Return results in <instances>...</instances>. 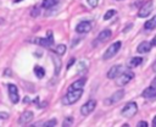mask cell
Here are the masks:
<instances>
[{
	"label": "cell",
	"mask_w": 156,
	"mask_h": 127,
	"mask_svg": "<svg viewBox=\"0 0 156 127\" xmlns=\"http://www.w3.org/2000/svg\"><path fill=\"white\" fill-rule=\"evenodd\" d=\"M83 94V89H73V90H68L67 94L62 98V103L65 105H72L74 103H77L80 96Z\"/></svg>",
	"instance_id": "obj_1"
},
{
	"label": "cell",
	"mask_w": 156,
	"mask_h": 127,
	"mask_svg": "<svg viewBox=\"0 0 156 127\" xmlns=\"http://www.w3.org/2000/svg\"><path fill=\"white\" fill-rule=\"evenodd\" d=\"M121 46H122V42H119V40H118V42H115V43H112V44H110L108 48L106 49V51H105L102 59H104V60H110V59H112V57L119 51Z\"/></svg>",
	"instance_id": "obj_2"
},
{
	"label": "cell",
	"mask_w": 156,
	"mask_h": 127,
	"mask_svg": "<svg viewBox=\"0 0 156 127\" xmlns=\"http://www.w3.org/2000/svg\"><path fill=\"white\" fill-rule=\"evenodd\" d=\"M133 78H134V73L132 71H129V70H126V71L121 72L115 79H116V83L122 87V85H126L127 83H129Z\"/></svg>",
	"instance_id": "obj_3"
},
{
	"label": "cell",
	"mask_w": 156,
	"mask_h": 127,
	"mask_svg": "<svg viewBox=\"0 0 156 127\" xmlns=\"http://www.w3.org/2000/svg\"><path fill=\"white\" fill-rule=\"evenodd\" d=\"M138 111V106L134 101H129L124 105V107L122 109V116L123 117H127V118H130L133 117Z\"/></svg>",
	"instance_id": "obj_4"
},
{
	"label": "cell",
	"mask_w": 156,
	"mask_h": 127,
	"mask_svg": "<svg viewBox=\"0 0 156 127\" xmlns=\"http://www.w3.org/2000/svg\"><path fill=\"white\" fill-rule=\"evenodd\" d=\"M46 34H48V35H46V38H37V39H34V42H35L37 44L41 45V46H45V48H51V46H52V44H54V37H52V32H51V31H49Z\"/></svg>",
	"instance_id": "obj_5"
},
{
	"label": "cell",
	"mask_w": 156,
	"mask_h": 127,
	"mask_svg": "<svg viewBox=\"0 0 156 127\" xmlns=\"http://www.w3.org/2000/svg\"><path fill=\"white\" fill-rule=\"evenodd\" d=\"M95 107H96V101H95L94 99L88 100L85 104L82 105V107H80V114H82L83 116H88L89 114H91V112L94 111Z\"/></svg>",
	"instance_id": "obj_6"
},
{
	"label": "cell",
	"mask_w": 156,
	"mask_h": 127,
	"mask_svg": "<svg viewBox=\"0 0 156 127\" xmlns=\"http://www.w3.org/2000/svg\"><path fill=\"white\" fill-rule=\"evenodd\" d=\"M152 9H154V2H152L151 0H149V1H146V2L140 7V10H139V12H138V16H139L140 18H144V17H146V16H149V15L151 13Z\"/></svg>",
	"instance_id": "obj_7"
},
{
	"label": "cell",
	"mask_w": 156,
	"mask_h": 127,
	"mask_svg": "<svg viewBox=\"0 0 156 127\" xmlns=\"http://www.w3.org/2000/svg\"><path fill=\"white\" fill-rule=\"evenodd\" d=\"M93 28V23L90 21H82L77 24L76 27V32L79 33V34H84V33H88L90 32Z\"/></svg>",
	"instance_id": "obj_8"
},
{
	"label": "cell",
	"mask_w": 156,
	"mask_h": 127,
	"mask_svg": "<svg viewBox=\"0 0 156 127\" xmlns=\"http://www.w3.org/2000/svg\"><path fill=\"white\" fill-rule=\"evenodd\" d=\"M7 92H9V98H10V100H11L13 104L18 103L20 95H18V89H17V87H16L15 84L9 83V84H7Z\"/></svg>",
	"instance_id": "obj_9"
},
{
	"label": "cell",
	"mask_w": 156,
	"mask_h": 127,
	"mask_svg": "<svg viewBox=\"0 0 156 127\" xmlns=\"http://www.w3.org/2000/svg\"><path fill=\"white\" fill-rule=\"evenodd\" d=\"M123 96H124V90H123V89L117 90V92H115L110 98L105 99V104H106V105H112V104H115V103L119 101Z\"/></svg>",
	"instance_id": "obj_10"
},
{
	"label": "cell",
	"mask_w": 156,
	"mask_h": 127,
	"mask_svg": "<svg viewBox=\"0 0 156 127\" xmlns=\"http://www.w3.org/2000/svg\"><path fill=\"white\" fill-rule=\"evenodd\" d=\"M33 117H34V114L32 111H24V112L21 114V116L18 118V125H21V126L28 125L29 122H32Z\"/></svg>",
	"instance_id": "obj_11"
},
{
	"label": "cell",
	"mask_w": 156,
	"mask_h": 127,
	"mask_svg": "<svg viewBox=\"0 0 156 127\" xmlns=\"http://www.w3.org/2000/svg\"><path fill=\"white\" fill-rule=\"evenodd\" d=\"M111 37H112L111 29H104V31H101V32L98 34V38L95 39L94 44H95V43H104V42H107Z\"/></svg>",
	"instance_id": "obj_12"
},
{
	"label": "cell",
	"mask_w": 156,
	"mask_h": 127,
	"mask_svg": "<svg viewBox=\"0 0 156 127\" xmlns=\"http://www.w3.org/2000/svg\"><path fill=\"white\" fill-rule=\"evenodd\" d=\"M123 66H121V65H116V66H112L108 71H107V78H110V79H115L121 72H123Z\"/></svg>",
	"instance_id": "obj_13"
},
{
	"label": "cell",
	"mask_w": 156,
	"mask_h": 127,
	"mask_svg": "<svg viewBox=\"0 0 156 127\" xmlns=\"http://www.w3.org/2000/svg\"><path fill=\"white\" fill-rule=\"evenodd\" d=\"M151 48H152L151 43H149V42H141V43L138 45L136 51H138L139 54H146V53H149V51L151 50Z\"/></svg>",
	"instance_id": "obj_14"
},
{
	"label": "cell",
	"mask_w": 156,
	"mask_h": 127,
	"mask_svg": "<svg viewBox=\"0 0 156 127\" xmlns=\"http://www.w3.org/2000/svg\"><path fill=\"white\" fill-rule=\"evenodd\" d=\"M144 98H155L156 96V85L152 84L150 87H147L146 89L143 90V94H141Z\"/></svg>",
	"instance_id": "obj_15"
},
{
	"label": "cell",
	"mask_w": 156,
	"mask_h": 127,
	"mask_svg": "<svg viewBox=\"0 0 156 127\" xmlns=\"http://www.w3.org/2000/svg\"><path fill=\"white\" fill-rule=\"evenodd\" d=\"M141 62H143V59H141L140 56H134V57H132V59L129 60L128 67H129V68H134V67L139 66Z\"/></svg>",
	"instance_id": "obj_16"
},
{
	"label": "cell",
	"mask_w": 156,
	"mask_h": 127,
	"mask_svg": "<svg viewBox=\"0 0 156 127\" xmlns=\"http://www.w3.org/2000/svg\"><path fill=\"white\" fill-rule=\"evenodd\" d=\"M84 79H78V81H74L71 85H69V88H68V90H73V89H83V87H84Z\"/></svg>",
	"instance_id": "obj_17"
},
{
	"label": "cell",
	"mask_w": 156,
	"mask_h": 127,
	"mask_svg": "<svg viewBox=\"0 0 156 127\" xmlns=\"http://www.w3.org/2000/svg\"><path fill=\"white\" fill-rule=\"evenodd\" d=\"M144 28L146 31H151L156 28V16H154L152 18H150L149 21H146V23L144 24Z\"/></svg>",
	"instance_id": "obj_18"
},
{
	"label": "cell",
	"mask_w": 156,
	"mask_h": 127,
	"mask_svg": "<svg viewBox=\"0 0 156 127\" xmlns=\"http://www.w3.org/2000/svg\"><path fill=\"white\" fill-rule=\"evenodd\" d=\"M58 1H60V0H43L41 6H43L44 9H51V7H54L55 5H57Z\"/></svg>",
	"instance_id": "obj_19"
},
{
	"label": "cell",
	"mask_w": 156,
	"mask_h": 127,
	"mask_svg": "<svg viewBox=\"0 0 156 127\" xmlns=\"http://www.w3.org/2000/svg\"><path fill=\"white\" fill-rule=\"evenodd\" d=\"M54 51H55V54H57V55H63V54L66 53V45H65V44H58V45H56V46L54 48Z\"/></svg>",
	"instance_id": "obj_20"
},
{
	"label": "cell",
	"mask_w": 156,
	"mask_h": 127,
	"mask_svg": "<svg viewBox=\"0 0 156 127\" xmlns=\"http://www.w3.org/2000/svg\"><path fill=\"white\" fill-rule=\"evenodd\" d=\"M34 73L38 78H43L45 76V70L41 66H34Z\"/></svg>",
	"instance_id": "obj_21"
},
{
	"label": "cell",
	"mask_w": 156,
	"mask_h": 127,
	"mask_svg": "<svg viewBox=\"0 0 156 127\" xmlns=\"http://www.w3.org/2000/svg\"><path fill=\"white\" fill-rule=\"evenodd\" d=\"M51 59H52V61L55 62V73L57 74V73L60 72V68H61V61L58 60V57H57L56 55H52Z\"/></svg>",
	"instance_id": "obj_22"
},
{
	"label": "cell",
	"mask_w": 156,
	"mask_h": 127,
	"mask_svg": "<svg viewBox=\"0 0 156 127\" xmlns=\"http://www.w3.org/2000/svg\"><path fill=\"white\" fill-rule=\"evenodd\" d=\"M115 15H116V11H115V10H108V11H106V13L104 15V20H110V18H112Z\"/></svg>",
	"instance_id": "obj_23"
},
{
	"label": "cell",
	"mask_w": 156,
	"mask_h": 127,
	"mask_svg": "<svg viewBox=\"0 0 156 127\" xmlns=\"http://www.w3.org/2000/svg\"><path fill=\"white\" fill-rule=\"evenodd\" d=\"M72 122H73V118L72 117H66L62 122V126L63 127H67V126H72Z\"/></svg>",
	"instance_id": "obj_24"
},
{
	"label": "cell",
	"mask_w": 156,
	"mask_h": 127,
	"mask_svg": "<svg viewBox=\"0 0 156 127\" xmlns=\"http://www.w3.org/2000/svg\"><path fill=\"white\" fill-rule=\"evenodd\" d=\"M43 126H44V127H52V126H56V120H55V118H52V120H49L48 122L43 123Z\"/></svg>",
	"instance_id": "obj_25"
},
{
	"label": "cell",
	"mask_w": 156,
	"mask_h": 127,
	"mask_svg": "<svg viewBox=\"0 0 156 127\" xmlns=\"http://www.w3.org/2000/svg\"><path fill=\"white\" fill-rule=\"evenodd\" d=\"M39 13H40V9H39V7H34V9L32 10V12H30V15H32L33 17H37Z\"/></svg>",
	"instance_id": "obj_26"
},
{
	"label": "cell",
	"mask_w": 156,
	"mask_h": 127,
	"mask_svg": "<svg viewBox=\"0 0 156 127\" xmlns=\"http://www.w3.org/2000/svg\"><path fill=\"white\" fill-rule=\"evenodd\" d=\"M87 2H88V5H90V7H96L99 0H87Z\"/></svg>",
	"instance_id": "obj_27"
},
{
	"label": "cell",
	"mask_w": 156,
	"mask_h": 127,
	"mask_svg": "<svg viewBox=\"0 0 156 127\" xmlns=\"http://www.w3.org/2000/svg\"><path fill=\"white\" fill-rule=\"evenodd\" d=\"M136 126H138V127H147V123H146L145 121H140Z\"/></svg>",
	"instance_id": "obj_28"
},
{
	"label": "cell",
	"mask_w": 156,
	"mask_h": 127,
	"mask_svg": "<svg viewBox=\"0 0 156 127\" xmlns=\"http://www.w3.org/2000/svg\"><path fill=\"white\" fill-rule=\"evenodd\" d=\"M151 45H152V46H156V35L152 38V40H151Z\"/></svg>",
	"instance_id": "obj_29"
},
{
	"label": "cell",
	"mask_w": 156,
	"mask_h": 127,
	"mask_svg": "<svg viewBox=\"0 0 156 127\" xmlns=\"http://www.w3.org/2000/svg\"><path fill=\"white\" fill-rule=\"evenodd\" d=\"M152 126L154 127H156V116L154 117V120H152Z\"/></svg>",
	"instance_id": "obj_30"
},
{
	"label": "cell",
	"mask_w": 156,
	"mask_h": 127,
	"mask_svg": "<svg viewBox=\"0 0 156 127\" xmlns=\"http://www.w3.org/2000/svg\"><path fill=\"white\" fill-rule=\"evenodd\" d=\"M0 117H2V118H6V117H7V114H0Z\"/></svg>",
	"instance_id": "obj_31"
},
{
	"label": "cell",
	"mask_w": 156,
	"mask_h": 127,
	"mask_svg": "<svg viewBox=\"0 0 156 127\" xmlns=\"http://www.w3.org/2000/svg\"><path fill=\"white\" fill-rule=\"evenodd\" d=\"M152 70H154V71H156V61H155V62H154V65H152Z\"/></svg>",
	"instance_id": "obj_32"
},
{
	"label": "cell",
	"mask_w": 156,
	"mask_h": 127,
	"mask_svg": "<svg viewBox=\"0 0 156 127\" xmlns=\"http://www.w3.org/2000/svg\"><path fill=\"white\" fill-rule=\"evenodd\" d=\"M152 83H154V84H155V85H156V77H155V78H154V81H152Z\"/></svg>",
	"instance_id": "obj_33"
},
{
	"label": "cell",
	"mask_w": 156,
	"mask_h": 127,
	"mask_svg": "<svg viewBox=\"0 0 156 127\" xmlns=\"http://www.w3.org/2000/svg\"><path fill=\"white\" fill-rule=\"evenodd\" d=\"M20 1H22V0H15V2H20Z\"/></svg>",
	"instance_id": "obj_34"
}]
</instances>
